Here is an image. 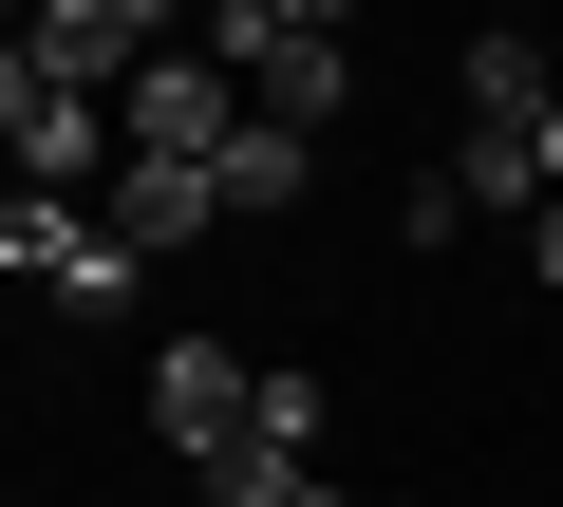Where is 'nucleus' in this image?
<instances>
[{
    "label": "nucleus",
    "instance_id": "nucleus-11",
    "mask_svg": "<svg viewBox=\"0 0 563 507\" xmlns=\"http://www.w3.org/2000/svg\"><path fill=\"white\" fill-rule=\"evenodd\" d=\"M38 95H57V76H38V38H20V20H0V151H20V132H38Z\"/></svg>",
    "mask_w": 563,
    "mask_h": 507
},
{
    "label": "nucleus",
    "instance_id": "nucleus-4",
    "mask_svg": "<svg viewBox=\"0 0 563 507\" xmlns=\"http://www.w3.org/2000/svg\"><path fill=\"white\" fill-rule=\"evenodd\" d=\"M95 225L132 244V264H169V244H207V225H225V169H113V188H95Z\"/></svg>",
    "mask_w": 563,
    "mask_h": 507
},
{
    "label": "nucleus",
    "instance_id": "nucleus-9",
    "mask_svg": "<svg viewBox=\"0 0 563 507\" xmlns=\"http://www.w3.org/2000/svg\"><path fill=\"white\" fill-rule=\"evenodd\" d=\"M451 188L470 207H544V132H451Z\"/></svg>",
    "mask_w": 563,
    "mask_h": 507
},
{
    "label": "nucleus",
    "instance_id": "nucleus-5",
    "mask_svg": "<svg viewBox=\"0 0 563 507\" xmlns=\"http://www.w3.org/2000/svg\"><path fill=\"white\" fill-rule=\"evenodd\" d=\"M320 188V132H282V113H244V151H225V225H263V207H301Z\"/></svg>",
    "mask_w": 563,
    "mask_h": 507
},
{
    "label": "nucleus",
    "instance_id": "nucleus-6",
    "mask_svg": "<svg viewBox=\"0 0 563 507\" xmlns=\"http://www.w3.org/2000/svg\"><path fill=\"white\" fill-rule=\"evenodd\" d=\"M451 95H470V132H544V95H563V76H544L526 38H470V57H451Z\"/></svg>",
    "mask_w": 563,
    "mask_h": 507
},
{
    "label": "nucleus",
    "instance_id": "nucleus-10",
    "mask_svg": "<svg viewBox=\"0 0 563 507\" xmlns=\"http://www.w3.org/2000/svg\"><path fill=\"white\" fill-rule=\"evenodd\" d=\"M132 301H151V264L95 225V244H76V283H57V320H132Z\"/></svg>",
    "mask_w": 563,
    "mask_h": 507
},
{
    "label": "nucleus",
    "instance_id": "nucleus-12",
    "mask_svg": "<svg viewBox=\"0 0 563 507\" xmlns=\"http://www.w3.org/2000/svg\"><path fill=\"white\" fill-rule=\"evenodd\" d=\"M526 264H544V283H563V207H526Z\"/></svg>",
    "mask_w": 563,
    "mask_h": 507
},
{
    "label": "nucleus",
    "instance_id": "nucleus-1",
    "mask_svg": "<svg viewBox=\"0 0 563 507\" xmlns=\"http://www.w3.org/2000/svg\"><path fill=\"white\" fill-rule=\"evenodd\" d=\"M207 57H225V76H244V113H282V132H339V95H357L339 0H225Z\"/></svg>",
    "mask_w": 563,
    "mask_h": 507
},
{
    "label": "nucleus",
    "instance_id": "nucleus-8",
    "mask_svg": "<svg viewBox=\"0 0 563 507\" xmlns=\"http://www.w3.org/2000/svg\"><path fill=\"white\" fill-rule=\"evenodd\" d=\"M244 451H282V470H320V376H301V357H263V395H244Z\"/></svg>",
    "mask_w": 563,
    "mask_h": 507
},
{
    "label": "nucleus",
    "instance_id": "nucleus-2",
    "mask_svg": "<svg viewBox=\"0 0 563 507\" xmlns=\"http://www.w3.org/2000/svg\"><path fill=\"white\" fill-rule=\"evenodd\" d=\"M113 151H132V169H225V151H244V76H225L207 38L151 57V76L113 95Z\"/></svg>",
    "mask_w": 563,
    "mask_h": 507
},
{
    "label": "nucleus",
    "instance_id": "nucleus-7",
    "mask_svg": "<svg viewBox=\"0 0 563 507\" xmlns=\"http://www.w3.org/2000/svg\"><path fill=\"white\" fill-rule=\"evenodd\" d=\"M76 244H95L76 207H38V188H0V283H38V301H57V283H76Z\"/></svg>",
    "mask_w": 563,
    "mask_h": 507
},
{
    "label": "nucleus",
    "instance_id": "nucleus-3",
    "mask_svg": "<svg viewBox=\"0 0 563 507\" xmlns=\"http://www.w3.org/2000/svg\"><path fill=\"white\" fill-rule=\"evenodd\" d=\"M244 395H263V357H225V339H151V432H169L188 470L244 451Z\"/></svg>",
    "mask_w": 563,
    "mask_h": 507
},
{
    "label": "nucleus",
    "instance_id": "nucleus-13",
    "mask_svg": "<svg viewBox=\"0 0 563 507\" xmlns=\"http://www.w3.org/2000/svg\"><path fill=\"white\" fill-rule=\"evenodd\" d=\"M544 207H563V95H544Z\"/></svg>",
    "mask_w": 563,
    "mask_h": 507
}]
</instances>
